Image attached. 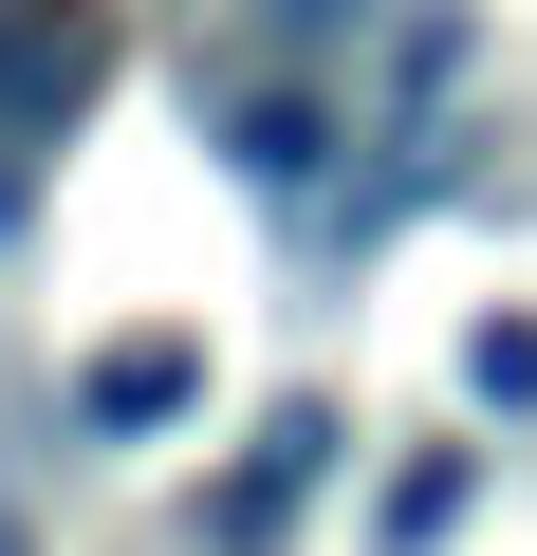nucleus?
Listing matches in <instances>:
<instances>
[{
    "label": "nucleus",
    "instance_id": "20e7f679",
    "mask_svg": "<svg viewBox=\"0 0 537 556\" xmlns=\"http://www.w3.org/2000/svg\"><path fill=\"white\" fill-rule=\"evenodd\" d=\"M222 167H241L259 204H316V167H334V93H316V75H259V93H222Z\"/></svg>",
    "mask_w": 537,
    "mask_h": 556
},
{
    "label": "nucleus",
    "instance_id": "f257e3e1",
    "mask_svg": "<svg viewBox=\"0 0 537 556\" xmlns=\"http://www.w3.org/2000/svg\"><path fill=\"white\" fill-rule=\"evenodd\" d=\"M112 93V0H0V167H56Z\"/></svg>",
    "mask_w": 537,
    "mask_h": 556
},
{
    "label": "nucleus",
    "instance_id": "39448f33",
    "mask_svg": "<svg viewBox=\"0 0 537 556\" xmlns=\"http://www.w3.org/2000/svg\"><path fill=\"white\" fill-rule=\"evenodd\" d=\"M482 501V445H426V464H389V501H371V538L389 556H445V519Z\"/></svg>",
    "mask_w": 537,
    "mask_h": 556
},
{
    "label": "nucleus",
    "instance_id": "7ed1b4c3",
    "mask_svg": "<svg viewBox=\"0 0 537 556\" xmlns=\"http://www.w3.org/2000/svg\"><path fill=\"white\" fill-rule=\"evenodd\" d=\"M186 408H204V334H112L75 371V445H167Z\"/></svg>",
    "mask_w": 537,
    "mask_h": 556
},
{
    "label": "nucleus",
    "instance_id": "6e6552de",
    "mask_svg": "<svg viewBox=\"0 0 537 556\" xmlns=\"http://www.w3.org/2000/svg\"><path fill=\"white\" fill-rule=\"evenodd\" d=\"M0 556H38V538H20V519H0Z\"/></svg>",
    "mask_w": 537,
    "mask_h": 556
},
{
    "label": "nucleus",
    "instance_id": "f03ea898",
    "mask_svg": "<svg viewBox=\"0 0 537 556\" xmlns=\"http://www.w3.org/2000/svg\"><path fill=\"white\" fill-rule=\"evenodd\" d=\"M334 464H353V427H334L316 390H297V408H259V445L204 482V556H279V538H297V501H316Z\"/></svg>",
    "mask_w": 537,
    "mask_h": 556
},
{
    "label": "nucleus",
    "instance_id": "423d86ee",
    "mask_svg": "<svg viewBox=\"0 0 537 556\" xmlns=\"http://www.w3.org/2000/svg\"><path fill=\"white\" fill-rule=\"evenodd\" d=\"M463 390H482V408H537V316H482V334H463Z\"/></svg>",
    "mask_w": 537,
    "mask_h": 556
},
{
    "label": "nucleus",
    "instance_id": "0eeeda50",
    "mask_svg": "<svg viewBox=\"0 0 537 556\" xmlns=\"http://www.w3.org/2000/svg\"><path fill=\"white\" fill-rule=\"evenodd\" d=\"M259 20H279V38H316V56H334V38H371V20H389V0H259Z\"/></svg>",
    "mask_w": 537,
    "mask_h": 556
}]
</instances>
